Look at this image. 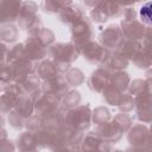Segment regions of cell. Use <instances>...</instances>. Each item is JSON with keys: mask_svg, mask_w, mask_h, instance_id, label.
<instances>
[{"mask_svg": "<svg viewBox=\"0 0 152 152\" xmlns=\"http://www.w3.org/2000/svg\"><path fill=\"white\" fill-rule=\"evenodd\" d=\"M140 17L145 23L152 24V2H147L140 8Z\"/></svg>", "mask_w": 152, "mask_h": 152, "instance_id": "obj_1", "label": "cell"}]
</instances>
